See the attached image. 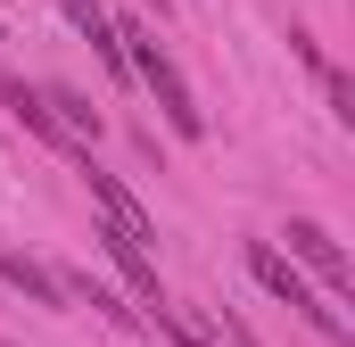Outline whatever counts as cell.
<instances>
[{
  "instance_id": "obj_6",
  "label": "cell",
  "mask_w": 355,
  "mask_h": 347,
  "mask_svg": "<svg viewBox=\"0 0 355 347\" xmlns=\"http://www.w3.org/2000/svg\"><path fill=\"white\" fill-rule=\"evenodd\" d=\"M0 281H8V289H25V298H33V306H50V314L67 306L58 273H50V264H33V257H17V248H0Z\"/></svg>"
},
{
  "instance_id": "obj_10",
  "label": "cell",
  "mask_w": 355,
  "mask_h": 347,
  "mask_svg": "<svg viewBox=\"0 0 355 347\" xmlns=\"http://www.w3.org/2000/svg\"><path fill=\"white\" fill-rule=\"evenodd\" d=\"M149 8H157V17H166V8H174V0H149Z\"/></svg>"
},
{
  "instance_id": "obj_4",
  "label": "cell",
  "mask_w": 355,
  "mask_h": 347,
  "mask_svg": "<svg viewBox=\"0 0 355 347\" xmlns=\"http://www.w3.org/2000/svg\"><path fill=\"white\" fill-rule=\"evenodd\" d=\"M0 108H8V116H17V124H25V133H33V141H50V149H67V158H75V166H83V158H91L83 141H75V133H67V124H58V116H50V108H42V91L25 83V75H0Z\"/></svg>"
},
{
  "instance_id": "obj_7",
  "label": "cell",
  "mask_w": 355,
  "mask_h": 347,
  "mask_svg": "<svg viewBox=\"0 0 355 347\" xmlns=\"http://www.w3.org/2000/svg\"><path fill=\"white\" fill-rule=\"evenodd\" d=\"M58 8H67V25L83 33L91 50H99V58H107V67L124 75V42H116V25H107V8H99V0H58Z\"/></svg>"
},
{
  "instance_id": "obj_9",
  "label": "cell",
  "mask_w": 355,
  "mask_h": 347,
  "mask_svg": "<svg viewBox=\"0 0 355 347\" xmlns=\"http://www.w3.org/2000/svg\"><path fill=\"white\" fill-rule=\"evenodd\" d=\"M157 331H166L174 347H215L207 331H198V323H190V314H174V306H157Z\"/></svg>"
},
{
  "instance_id": "obj_3",
  "label": "cell",
  "mask_w": 355,
  "mask_h": 347,
  "mask_svg": "<svg viewBox=\"0 0 355 347\" xmlns=\"http://www.w3.org/2000/svg\"><path fill=\"white\" fill-rule=\"evenodd\" d=\"M281 240H289V264H306V273L322 281V298H347V289H355L347 248H339V240H331L314 215H289V232H281Z\"/></svg>"
},
{
  "instance_id": "obj_2",
  "label": "cell",
  "mask_w": 355,
  "mask_h": 347,
  "mask_svg": "<svg viewBox=\"0 0 355 347\" xmlns=\"http://www.w3.org/2000/svg\"><path fill=\"white\" fill-rule=\"evenodd\" d=\"M248 273L265 281V289L281 298V306H289V314H306V323H314L322 339H347V314H339V306H331V298H322V289H314V281H306L297 264L281 257L272 240H248Z\"/></svg>"
},
{
  "instance_id": "obj_5",
  "label": "cell",
  "mask_w": 355,
  "mask_h": 347,
  "mask_svg": "<svg viewBox=\"0 0 355 347\" xmlns=\"http://www.w3.org/2000/svg\"><path fill=\"white\" fill-rule=\"evenodd\" d=\"M83 182H91V198L107 207V223H116L124 240H141V248L157 240V223H149V207H141V198H132V190H124L116 174H99V166H91V158H83Z\"/></svg>"
},
{
  "instance_id": "obj_8",
  "label": "cell",
  "mask_w": 355,
  "mask_h": 347,
  "mask_svg": "<svg viewBox=\"0 0 355 347\" xmlns=\"http://www.w3.org/2000/svg\"><path fill=\"white\" fill-rule=\"evenodd\" d=\"M322 99H331V116H339V124H355V83L339 75V67H322Z\"/></svg>"
},
{
  "instance_id": "obj_1",
  "label": "cell",
  "mask_w": 355,
  "mask_h": 347,
  "mask_svg": "<svg viewBox=\"0 0 355 347\" xmlns=\"http://www.w3.org/2000/svg\"><path fill=\"white\" fill-rule=\"evenodd\" d=\"M116 42H124V67L141 75V91H149V99L166 108V124H174L182 141H198V133H207V108L190 99V83H182V67H174V58H166V42H157L149 25H124Z\"/></svg>"
}]
</instances>
